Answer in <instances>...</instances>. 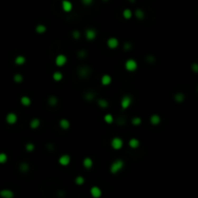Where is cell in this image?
I'll list each match as a JSON object with an SVG mask.
<instances>
[{
  "label": "cell",
  "instance_id": "obj_1",
  "mask_svg": "<svg viewBox=\"0 0 198 198\" xmlns=\"http://www.w3.org/2000/svg\"><path fill=\"white\" fill-rule=\"evenodd\" d=\"M125 166V162L122 159H116L112 162L110 165V172L112 174H117L119 171H121Z\"/></svg>",
  "mask_w": 198,
  "mask_h": 198
},
{
  "label": "cell",
  "instance_id": "obj_2",
  "mask_svg": "<svg viewBox=\"0 0 198 198\" xmlns=\"http://www.w3.org/2000/svg\"><path fill=\"white\" fill-rule=\"evenodd\" d=\"M138 67V64L134 59H128L125 62V69L129 72H134Z\"/></svg>",
  "mask_w": 198,
  "mask_h": 198
},
{
  "label": "cell",
  "instance_id": "obj_3",
  "mask_svg": "<svg viewBox=\"0 0 198 198\" xmlns=\"http://www.w3.org/2000/svg\"><path fill=\"white\" fill-rule=\"evenodd\" d=\"M91 74V70L88 68L87 66H83V67H80L77 71V74H78L79 77L81 78H86L90 76Z\"/></svg>",
  "mask_w": 198,
  "mask_h": 198
},
{
  "label": "cell",
  "instance_id": "obj_4",
  "mask_svg": "<svg viewBox=\"0 0 198 198\" xmlns=\"http://www.w3.org/2000/svg\"><path fill=\"white\" fill-rule=\"evenodd\" d=\"M133 102V99L130 96H124L121 100V107L123 109H127L130 106Z\"/></svg>",
  "mask_w": 198,
  "mask_h": 198
},
{
  "label": "cell",
  "instance_id": "obj_5",
  "mask_svg": "<svg viewBox=\"0 0 198 198\" xmlns=\"http://www.w3.org/2000/svg\"><path fill=\"white\" fill-rule=\"evenodd\" d=\"M124 145V142L120 137H114L112 140H111V147L115 149V150H120Z\"/></svg>",
  "mask_w": 198,
  "mask_h": 198
},
{
  "label": "cell",
  "instance_id": "obj_6",
  "mask_svg": "<svg viewBox=\"0 0 198 198\" xmlns=\"http://www.w3.org/2000/svg\"><path fill=\"white\" fill-rule=\"evenodd\" d=\"M85 37L88 41H93L97 37V31L93 28H88L85 30Z\"/></svg>",
  "mask_w": 198,
  "mask_h": 198
},
{
  "label": "cell",
  "instance_id": "obj_7",
  "mask_svg": "<svg viewBox=\"0 0 198 198\" xmlns=\"http://www.w3.org/2000/svg\"><path fill=\"white\" fill-rule=\"evenodd\" d=\"M67 61H68V59H67V57L64 54H59L55 58V64L58 67H63L67 63Z\"/></svg>",
  "mask_w": 198,
  "mask_h": 198
},
{
  "label": "cell",
  "instance_id": "obj_8",
  "mask_svg": "<svg viewBox=\"0 0 198 198\" xmlns=\"http://www.w3.org/2000/svg\"><path fill=\"white\" fill-rule=\"evenodd\" d=\"M6 122L9 125H14L17 122V115L14 112H10L6 116Z\"/></svg>",
  "mask_w": 198,
  "mask_h": 198
},
{
  "label": "cell",
  "instance_id": "obj_9",
  "mask_svg": "<svg viewBox=\"0 0 198 198\" xmlns=\"http://www.w3.org/2000/svg\"><path fill=\"white\" fill-rule=\"evenodd\" d=\"M106 45H107V46L109 48H111V49H114V48H118L119 41H118V39H116V38L111 37V38H109V39L107 40V42H106Z\"/></svg>",
  "mask_w": 198,
  "mask_h": 198
},
{
  "label": "cell",
  "instance_id": "obj_10",
  "mask_svg": "<svg viewBox=\"0 0 198 198\" xmlns=\"http://www.w3.org/2000/svg\"><path fill=\"white\" fill-rule=\"evenodd\" d=\"M58 161H59V163L61 164L62 166H67V165H69L70 162H71V157L69 156V155H62V156L59 158Z\"/></svg>",
  "mask_w": 198,
  "mask_h": 198
},
{
  "label": "cell",
  "instance_id": "obj_11",
  "mask_svg": "<svg viewBox=\"0 0 198 198\" xmlns=\"http://www.w3.org/2000/svg\"><path fill=\"white\" fill-rule=\"evenodd\" d=\"M90 193L94 198H100L101 196H102V190H101L99 187L94 186V187H91Z\"/></svg>",
  "mask_w": 198,
  "mask_h": 198
},
{
  "label": "cell",
  "instance_id": "obj_12",
  "mask_svg": "<svg viewBox=\"0 0 198 198\" xmlns=\"http://www.w3.org/2000/svg\"><path fill=\"white\" fill-rule=\"evenodd\" d=\"M0 196L3 198H13L15 193L11 190H0Z\"/></svg>",
  "mask_w": 198,
  "mask_h": 198
},
{
  "label": "cell",
  "instance_id": "obj_13",
  "mask_svg": "<svg viewBox=\"0 0 198 198\" xmlns=\"http://www.w3.org/2000/svg\"><path fill=\"white\" fill-rule=\"evenodd\" d=\"M62 8L66 13H69L73 10V4L69 0H63L62 1Z\"/></svg>",
  "mask_w": 198,
  "mask_h": 198
},
{
  "label": "cell",
  "instance_id": "obj_14",
  "mask_svg": "<svg viewBox=\"0 0 198 198\" xmlns=\"http://www.w3.org/2000/svg\"><path fill=\"white\" fill-rule=\"evenodd\" d=\"M82 164H83V166L86 168V169H91L92 167H93V159L91 158H85L84 159H83V161H82Z\"/></svg>",
  "mask_w": 198,
  "mask_h": 198
},
{
  "label": "cell",
  "instance_id": "obj_15",
  "mask_svg": "<svg viewBox=\"0 0 198 198\" xmlns=\"http://www.w3.org/2000/svg\"><path fill=\"white\" fill-rule=\"evenodd\" d=\"M59 126L62 130H69L70 127H71V124H70V121L67 120V119H61L59 121Z\"/></svg>",
  "mask_w": 198,
  "mask_h": 198
},
{
  "label": "cell",
  "instance_id": "obj_16",
  "mask_svg": "<svg viewBox=\"0 0 198 198\" xmlns=\"http://www.w3.org/2000/svg\"><path fill=\"white\" fill-rule=\"evenodd\" d=\"M111 81H112V78H111V77L110 76H108V74H103V76L102 77V78H101L102 84L105 85V86L109 85L111 83Z\"/></svg>",
  "mask_w": 198,
  "mask_h": 198
},
{
  "label": "cell",
  "instance_id": "obj_17",
  "mask_svg": "<svg viewBox=\"0 0 198 198\" xmlns=\"http://www.w3.org/2000/svg\"><path fill=\"white\" fill-rule=\"evenodd\" d=\"M31 99L27 96H22L20 98V103L23 105V106H29L31 105Z\"/></svg>",
  "mask_w": 198,
  "mask_h": 198
},
{
  "label": "cell",
  "instance_id": "obj_18",
  "mask_svg": "<svg viewBox=\"0 0 198 198\" xmlns=\"http://www.w3.org/2000/svg\"><path fill=\"white\" fill-rule=\"evenodd\" d=\"M25 62H26L25 57L22 56V55H18V56H17L16 58H15V64H16V65H17V66L23 65Z\"/></svg>",
  "mask_w": 198,
  "mask_h": 198
},
{
  "label": "cell",
  "instance_id": "obj_19",
  "mask_svg": "<svg viewBox=\"0 0 198 198\" xmlns=\"http://www.w3.org/2000/svg\"><path fill=\"white\" fill-rule=\"evenodd\" d=\"M161 119L158 114H154V115H152V116L150 117V122L152 125H155V126H156V125H158L161 123Z\"/></svg>",
  "mask_w": 198,
  "mask_h": 198
},
{
  "label": "cell",
  "instance_id": "obj_20",
  "mask_svg": "<svg viewBox=\"0 0 198 198\" xmlns=\"http://www.w3.org/2000/svg\"><path fill=\"white\" fill-rule=\"evenodd\" d=\"M40 124H41V122H40V120L38 118L32 119L31 122H30V128L33 129V130H36V129H38L40 127Z\"/></svg>",
  "mask_w": 198,
  "mask_h": 198
},
{
  "label": "cell",
  "instance_id": "obj_21",
  "mask_svg": "<svg viewBox=\"0 0 198 198\" xmlns=\"http://www.w3.org/2000/svg\"><path fill=\"white\" fill-rule=\"evenodd\" d=\"M139 140L136 138H131L130 139V141H129V145H130V148H133V149H136V148L139 146Z\"/></svg>",
  "mask_w": 198,
  "mask_h": 198
},
{
  "label": "cell",
  "instance_id": "obj_22",
  "mask_svg": "<svg viewBox=\"0 0 198 198\" xmlns=\"http://www.w3.org/2000/svg\"><path fill=\"white\" fill-rule=\"evenodd\" d=\"M35 30H36V32L39 33V34H43V33H45V32L46 31V27H45V25H44V24H38V25L35 27Z\"/></svg>",
  "mask_w": 198,
  "mask_h": 198
},
{
  "label": "cell",
  "instance_id": "obj_23",
  "mask_svg": "<svg viewBox=\"0 0 198 198\" xmlns=\"http://www.w3.org/2000/svg\"><path fill=\"white\" fill-rule=\"evenodd\" d=\"M134 15H135V17H137L138 20H143L145 17L144 12H143V10H141V9H136L135 12H134Z\"/></svg>",
  "mask_w": 198,
  "mask_h": 198
},
{
  "label": "cell",
  "instance_id": "obj_24",
  "mask_svg": "<svg viewBox=\"0 0 198 198\" xmlns=\"http://www.w3.org/2000/svg\"><path fill=\"white\" fill-rule=\"evenodd\" d=\"M123 17L126 18V20H130V17H133V12L130 9H125L123 11Z\"/></svg>",
  "mask_w": 198,
  "mask_h": 198
},
{
  "label": "cell",
  "instance_id": "obj_25",
  "mask_svg": "<svg viewBox=\"0 0 198 198\" xmlns=\"http://www.w3.org/2000/svg\"><path fill=\"white\" fill-rule=\"evenodd\" d=\"M52 78L55 81H61L63 78V74L61 72H55L53 74H52Z\"/></svg>",
  "mask_w": 198,
  "mask_h": 198
},
{
  "label": "cell",
  "instance_id": "obj_26",
  "mask_svg": "<svg viewBox=\"0 0 198 198\" xmlns=\"http://www.w3.org/2000/svg\"><path fill=\"white\" fill-rule=\"evenodd\" d=\"M98 105H99L100 107L106 108L108 106V102L105 99H100V100H98Z\"/></svg>",
  "mask_w": 198,
  "mask_h": 198
},
{
  "label": "cell",
  "instance_id": "obj_27",
  "mask_svg": "<svg viewBox=\"0 0 198 198\" xmlns=\"http://www.w3.org/2000/svg\"><path fill=\"white\" fill-rule=\"evenodd\" d=\"M57 102H58V100L55 96H50L48 98V105L50 106H55L57 105Z\"/></svg>",
  "mask_w": 198,
  "mask_h": 198
},
{
  "label": "cell",
  "instance_id": "obj_28",
  "mask_svg": "<svg viewBox=\"0 0 198 198\" xmlns=\"http://www.w3.org/2000/svg\"><path fill=\"white\" fill-rule=\"evenodd\" d=\"M96 98V95L93 92H87V93L84 95V99L86 101H93L94 99Z\"/></svg>",
  "mask_w": 198,
  "mask_h": 198
},
{
  "label": "cell",
  "instance_id": "obj_29",
  "mask_svg": "<svg viewBox=\"0 0 198 198\" xmlns=\"http://www.w3.org/2000/svg\"><path fill=\"white\" fill-rule=\"evenodd\" d=\"M174 99H175L176 102H182L185 100V95L183 93H177L175 95V97H174Z\"/></svg>",
  "mask_w": 198,
  "mask_h": 198
},
{
  "label": "cell",
  "instance_id": "obj_30",
  "mask_svg": "<svg viewBox=\"0 0 198 198\" xmlns=\"http://www.w3.org/2000/svg\"><path fill=\"white\" fill-rule=\"evenodd\" d=\"M103 120H105V123H107V124H112L114 121L113 119V116L111 115V114H106V115H105V117H103Z\"/></svg>",
  "mask_w": 198,
  "mask_h": 198
},
{
  "label": "cell",
  "instance_id": "obj_31",
  "mask_svg": "<svg viewBox=\"0 0 198 198\" xmlns=\"http://www.w3.org/2000/svg\"><path fill=\"white\" fill-rule=\"evenodd\" d=\"M85 179L82 177V176H77V178L74 179V183L77 185V186H81V185L84 184Z\"/></svg>",
  "mask_w": 198,
  "mask_h": 198
},
{
  "label": "cell",
  "instance_id": "obj_32",
  "mask_svg": "<svg viewBox=\"0 0 198 198\" xmlns=\"http://www.w3.org/2000/svg\"><path fill=\"white\" fill-rule=\"evenodd\" d=\"M14 80L16 83H21L23 81V77L20 74H16L14 76Z\"/></svg>",
  "mask_w": 198,
  "mask_h": 198
},
{
  "label": "cell",
  "instance_id": "obj_33",
  "mask_svg": "<svg viewBox=\"0 0 198 198\" xmlns=\"http://www.w3.org/2000/svg\"><path fill=\"white\" fill-rule=\"evenodd\" d=\"M20 171H22V172H26V171H28V170H29V164L26 163V162H22V163H20Z\"/></svg>",
  "mask_w": 198,
  "mask_h": 198
},
{
  "label": "cell",
  "instance_id": "obj_34",
  "mask_svg": "<svg viewBox=\"0 0 198 198\" xmlns=\"http://www.w3.org/2000/svg\"><path fill=\"white\" fill-rule=\"evenodd\" d=\"M141 118H139V117H133V119H131V124L133 125V126H138V125L141 124Z\"/></svg>",
  "mask_w": 198,
  "mask_h": 198
},
{
  "label": "cell",
  "instance_id": "obj_35",
  "mask_svg": "<svg viewBox=\"0 0 198 198\" xmlns=\"http://www.w3.org/2000/svg\"><path fill=\"white\" fill-rule=\"evenodd\" d=\"M8 161V156L5 153H0V163H5Z\"/></svg>",
  "mask_w": 198,
  "mask_h": 198
},
{
  "label": "cell",
  "instance_id": "obj_36",
  "mask_svg": "<svg viewBox=\"0 0 198 198\" xmlns=\"http://www.w3.org/2000/svg\"><path fill=\"white\" fill-rule=\"evenodd\" d=\"M35 149V145L33 144V143H27V144L25 145V150L27 151V152H33Z\"/></svg>",
  "mask_w": 198,
  "mask_h": 198
},
{
  "label": "cell",
  "instance_id": "obj_37",
  "mask_svg": "<svg viewBox=\"0 0 198 198\" xmlns=\"http://www.w3.org/2000/svg\"><path fill=\"white\" fill-rule=\"evenodd\" d=\"M86 55H87V51H86V50H79V51H77V56H78L79 58H84Z\"/></svg>",
  "mask_w": 198,
  "mask_h": 198
},
{
  "label": "cell",
  "instance_id": "obj_38",
  "mask_svg": "<svg viewBox=\"0 0 198 198\" xmlns=\"http://www.w3.org/2000/svg\"><path fill=\"white\" fill-rule=\"evenodd\" d=\"M80 36H81V34H80V32L77 31V30H74V31H73V38L76 40L79 39L80 38Z\"/></svg>",
  "mask_w": 198,
  "mask_h": 198
},
{
  "label": "cell",
  "instance_id": "obj_39",
  "mask_svg": "<svg viewBox=\"0 0 198 198\" xmlns=\"http://www.w3.org/2000/svg\"><path fill=\"white\" fill-rule=\"evenodd\" d=\"M81 2L83 3V5H85V6H90V5H92V3L94 2V0H81Z\"/></svg>",
  "mask_w": 198,
  "mask_h": 198
},
{
  "label": "cell",
  "instance_id": "obj_40",
  "mask_svg": "<svg viewBox=\"0 0 198 198\" xmlns=\"http://www.w3.org/2000/svg\"><path fill=\"white\" fill-rule=\"evenodd\" d=\"M131 48V44L130 43H125L124 44V49L125 50H129Z\"/></svg>",
  "mask_w": 198,
  "mask_h": 198
},
{
  "label": "cell",
  "instance_id": "obj_41",
  "mask_svg": "<svg viewBox=\"0 0 198 198\" xmlns=\"http://www.w3.org/2000/svg\"><path fill=\"white\" fill-rule=\"evenodd\" d=\"M191 69L193 70L194 73H197L198 72V65L196 64V63H194V64H192V66H191Z\"/></svg>",
  "mask_w": 198,
  "mask_h": 198
},
{
  "label": "cell",
  "instance_id": "obj_42",
  "mask_svg": "<svg viewBox=\"0 0 198 198\" xmlns=\"http://www.w3.org/2000/svg\"><path fill=\"white\" fill-rule=\"evenodd\" d=\"M147 61H148V62H154V61H155V57L151 56V55H150V56H148L147 57Z\"/></svg>",
  "mask_w": 198,
  "mask_h": 198
},
{
  "label": "cell",
  "instance_id": "obj_43",
  "mask_svg": "<svg viewBox=\"0 0 198 198\" xmlns=\"http://www.w3.org/2000/svg\"><path fill=\"white\" fill-rule=\"evenodd\" d=\"M130 2H134V1H135V0H130Z\"/></svg>",
  "mask_w": 198,
  "mask_h": 198
},
{
  "label": "cell",
  "instance_id": "obj_44",
  "mask_svg": "<svg viewBox=\"0 0 198 198\" xmlns=\"http://www.w3.org/2000/svg\"><path fill=\"white\" fill-rule=\"evenodd\" d=\"M102 1H107V0H102Z\"/></svg>",
  "mask_w": 198,
  "mask_h": 198
}]
</instances>
